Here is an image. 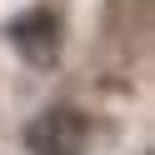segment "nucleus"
Instances as JSON below:
<instances>
[{
	"label": "nucleus",
	"mask_w": 155,
	"mask_h": 155,
	"mask_svg": "<svg viewBox=\"0 0 155 155\" xmlns=\"http://www.w3.org/2000/svg\"><path fill=\"white\" fill-rule=\"evenodd\" d=\"M30 25H40V30H45V25H50V15H30ZM30 25H25V20H20V25H15V35H30ZM20 50H25V55H30V60H35V65H50V60H55V55H50V50H45V45H40V40H20Z\"/></svg>",
	"instance_id": "f03ea898"
},
{
	"label": "nucleus",
	"mask_w": 155,
	"mask_h": 155,
	"mask_svg": "<svg viewBox=\"0 0 155 155\" xmlns=\"http://www.w3.org/2000/svg\"><path fill=\"white\" fill-rule=\"evenodd\" d=\"M30 150L35 155H80L85 140H90V125H85V115L75 110H45L40 120L30 125Z\"/></svg>",
	"instance_id": "f257e3e1"
}]
</instances>
